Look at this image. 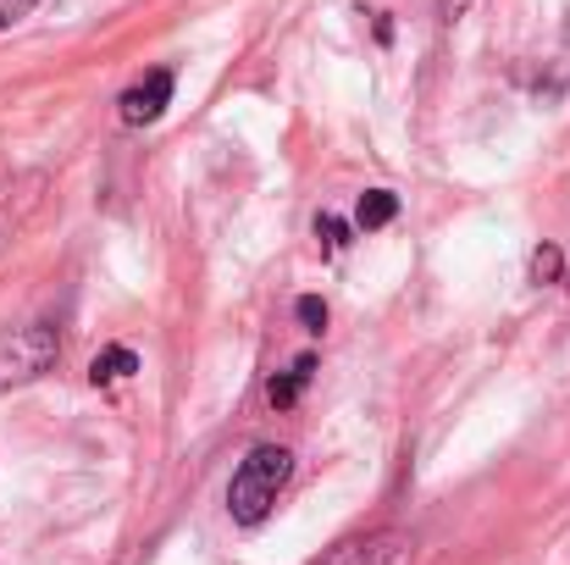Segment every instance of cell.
I'll return each mask as SVG.
<instances>
[{"label": "cell", "mask_w": 570, "mask_h": 565, "mask_svg": "<svg viewBox=\"0 0 570 565\" xmlns=\"http://www.w3.org/2000/svg\"><path fill=\"white\" fill-rule=\"evenodd\" d=\"M288 477H294V455H288L283 444H255V449L238 460L233 483H227V510H233V522H238V527H261V522L272 516V505H277V494H283Z\"/></svg>", "instance_id": "6da1fadb"}, {"label": "cell", "mask_w": 570, "mask_h": 565, "mask_svg": "<svg viewBox=\"0 0 570 565\" xmlns=\"http://www.w3.org/2000/svg\"><path fill=\"white\" fill-rule=\"evenodd\" d=\"M61 361V328L56 322H22L0 339V393L6 388H22V382H39Z\"/></svg>", "instance_id": "7a4b0ae2"}, {"label": "cell", "mask_w": 570, "mask_h": 565, "mask_svg": "<svg viewBox=\"0 0 570 565\" xmlns=\"http://www.w3.org/2000/svg\"><path fill=\"white\" fill-rule=\"evenodd\" d=\"M316 565H415V538L399 527H382L366 538H350L338 549H327Z\"/></svg>", "instance_id": "3957f363"}, {"label": "cell", "mask_w": 570, "mask_h": 565, "mask_svg": "<svg viewBox=\"0 0 570 565\" xmlns=\"http://www.w3.org/2000/svg\"><path fill=\"white\" fill-rule=\"evenodd\" d=\"M45 188H50L45 173H17V178L0 184V255H6V250L22 238V227L33 222V211L45 205Z\"/></svg>", "instance_id": "277c9868"}, {"label": "cell", "mask_w": 570, "mask_h": 565, "mask_svg": "<svg viewBox=\"0 0 570 565\" xmlns=\"http://www.w3.org/2000/svg\"><path fill=\"white\" fill-rule=\"evenodd\" d=\"M173 89H178V78H173V67H156V72H145L117 106H122V123L128 128H150L167 106H173Z\"/></svg>", "instance_id": "5b68a950"}, {"label": "cell", "mask_w": 570, "mask_h": 565, "mask_svg": "<svg viewBox=\"0 0 570 565\" xmlns=\"http://www.w3.org/2000/svg\"><path fill=\"white\" fill-rule=\"evenodd\" d=\"M399 216V194L393 188H366L361 194V205H355V227H366V233H377Z\"/></svg>", "instance_id": "8992f818"}, {"label": "cell", "mask_w": 570, "mask_h": 565, "mask_svg": "<svg viewBox=\"0 0 570 565\" xmlns=\"http://www.w3.org/2000/svg\"><path fill=\"white\" fill-rule=\"evenodd\" d=\"M311 372H316V355H299V361H294V367H288L283 377H272L266 399H272L277 410H288V405H294V399L305 393V382H311Z\"/></svg>", "instance_id": "52a82bcc"}, {"label": "cell", "mask_w": 570, "mask_h": 565, "mask_svg": "<svg viewBox=\"0 0 570 565\" xmlns=\"http://www.w3.org/2000/svg\"><path fill=\"white\" fill-rule=\"evenodd\" d=\"M128 372H139V355L117 344V350H100V355H95V367H89V382H95V388H111V382H122Z\"/></svg>", "instance_id": "ba28073f"}, {"label": "cell", "mask_w": 570, "mask_h": 565, "mask_svg": "<svg viewBox=\"0 0 570 565\" xmlns=\"http://www.w3.org/2000/svg\"><path fill=\"white\" fill-rule=\"evenodd\" d=\"M560 272H566L560 244H538V250H532V283H560Z\"/></svg>", "instance_id": "9c48e42d"}, {"label": "cell", "mask_w": 570, "mask_h": 565, "mask_svg": "<svg viewBox=\"0 0 570 565\" xmlns=\"http://www.w3.org/2000/svg\"><path fill=\"white\" fill-rule=\"evenodd\" d=\"M316 238H322L327 250H344V244H350V222H338L333 211H322V216H316Z\"/></svg>", "instance_id": "30bf717a"}, {"label": "cell", "mask_w": 570, "mask_h": 565, "mask_svg": "<svg viewBox=\"0 0 570 565\" xmlns=\"http://www.w3.org/2000/svg\"><path fill=\"white\" fill-rule=\"evenodd\" d=\"M294 316L305 322V333H322V328H327V305H322L316 294H305V300L294 305Z\"/></svg>", "instance_id": "8fae6325"}, {"label": "cell", "mask_w": 570, "mask_h": 565, "mask_svg": "<svg viewBox=\"0 0 570 565\" xmlns=\"http://www.w3.org/2000/svg\"><path fill=\"white\" fill-rule=\"evenodd\" d=\"M33 6H39V0H0V33H6V28H17Z\"/></svg>", "instance_id": "7c38bea8"}]
</instances>
